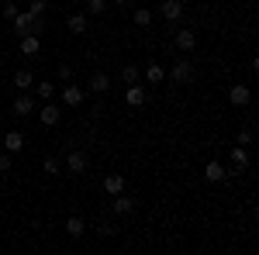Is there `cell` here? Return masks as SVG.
Masks as SVG:
<instances>
[{
	"mask_svg": "<svg viewBox=\"0 0 259 255\" xmlns=\"http://www.w3.org/2000/svg\"><path fill=\"white\" fill-rule=\"evenodd\" d=\"M11 24H14V35H18V38H24V35H38V38H41V31H45V21H41V18H31L28 11H24V14H18Z\"/></svg>",
	"mask_w": 259,
	"mask_h": 255,
	"instance_id": "obj_1",
	"label": "cell"
},
{
	"mask_svg": "<svg viewBox=\"0 0 259 255\" xmlns=\"http://www.w3.org/2000/svg\"><path fill=\"white\" fill-rule=\"evenodd\" d=\"M166 79H173V83H190V79H194V62L190 59H177L173 69H166Z\"/></svg>",
	"mask_w": 259,
	"mask_h": 255,
	"instance_id": "obj_2",
	"label": "cell"
},
{
	"mask_svg": "<svg viewBox=\"0 0 259 255\" xmlns=\"http://www.w3.org/2000/svg\"><path fill=\"white\" fill-rule=\"evenodd\" d=\"M159 18L169 21V24H177L183 18V0H162L159 4Z\"/></svg>",
	"mask_w": 259,
	"mask_h": 255,
	"instance_id": "obj_3",
	"label": "cell"
},
{
	"mask_svg": "<svg viewBox=\"0 0 259 255\" xmlns=\"http://www.w3.org/2000/svg\"><path fill=\"white\" fill-rule=\"evenodd\" d=\"M11 111H14L18 118H28V114H35V111H38V104H35L31 93H18V100L11 104Z\"/></svg>",
	"mask_w": 259,
	"mask_h": 255,
	"instance_id": "obj_4",
	"label": "cell"
},
{
	"mask_svg": "<svg viewBox=\"0 0 259 255\" xmlns=\"http://www.w3.org/2000/svg\"><path fill=\"white\" fill-rule=\"evenodd\" d=\"M66 169H69L73 176H83V173L90 169V159H87V152H69V156H66Z\"/></svg>",
	"mask_w": 259,
	"mask_h": 255,
	"instance_id": "obj_5",
	"label": "cell"
},
{
	"mask_svg": "<svg viewBox=\"0 0 259 255\" xmlns=\"http://www.w3.org/2000/svg\"><path fill=\"white\" fill-rule=\"evenodd\" d=\"M66 28H69L73 35H87V31H90V18H87L83 11H73V14L66 18Z\"/></svg>",
	"mask_w": 259,
	"mask_h": 255,
	"instance_id": "obj_6",
	"label": "cell"
},
{
	"mask_svg": "<svg viewBox=\"0 0 259 255\" xmlns=\"http://www.w3.org/2000/svg\"><path fill=\"white\" fill-rule=\"evenodd\" d=\"M104 193H111V196H118V193H124L128 190V179L121 176V173H111V176H104Z\"/></svg>",
	"mask_w": 259,
	"mask_h": 255,
	"instance_id": "obj_7",
	"label": "cell"
},
{
	"mask_svg": "<svg viewBox=\"0 0 259 255\" xmlns=\"http://www.w3.org/2000/svg\"><path fill=\"white\" fill-rule=\"evenodd\" d=\"M59 118H62V111L56 107V104H41V107H38V121L45 124V128H56Z\"/></svg>",
	"mask_w": 259,
	"mask_h": 255,
	"instance_id": "obj_8",
	"label": "cell"
},
{
	"mask_svg": "<svg viewBox=\"0 0 259 255\" xmlns=\"http://www.w3.org/2000/svg\"><path fill=\"white\" fill-rule=\"evenodd\" d=\"M0 145H4V152L18 156L21 148H24V135L21 131H7V135H0Z\"/></svg>",
	"mask_w": 259,
	"mask_h": 255,
	"instance_id": "obj_9",
	"label": "cell"
},
{
	"mask_svg": "<svg viewBox=\"0 0 259 255\" xmlns=\"http://www.w3.org/2000/svg\"><path fill=\"white\" fill-rule=\"evenodd\" d=\"M87 86H90V93L104 97V93L111 90V76H107V73H90V83H87Z\"/></svg>",
	"mask_w": 259,
	"mask_h": 255,
	"instance_id": "obj_10",
	"label": "cell"
},
{
	"mask_svg": "<svg viewBox=\"0 0 259 255\" xmlns=\"http://www.w3.org/2000/svg\"><path fill=\"white\" fill-rule=\"evenodd\" d=\"M59 100H62V104H66V107H80L83 100H87V93H83L80 86H62Z\"/></svg>",
	"mask_w": 259,
	"mask_h": 255,
	"instance_id": "obj_11",
	"label": "cell"
},
{
	"mask_svg": "<svg viewBox=\"0 0 259 255\" xmlns=\"http://www.w3.org/2000/svg\"><path fill=\"white\" fill-rule=\"evenodd\" d=\"M142 76H145L149 86H159V83H166V69H162L159 62H152V66H145V69H142Z\"/></svg>",
	"mask_w": 259,
	"mask_h": 255,
	"instance_id": "obj_12",
	"label": "cell"
},
{
	"mask_svg": "<svg viewBox=\"0 0 259 255\" xmlns=\"http://www.w3.org/2000/svg\"><path fill=\"white\" fill-rule=\"evenodd\" d=\"M173 45H177L180 52H190V48H197V35H194L190 28H183V31H177V38H173Z\"/></svg>",
	"mask_w": 259,
	"mask_h": 255,
	"instance_id": "obj_13",
	"label": "cell"
},
{
	"mask_svg": "<svg viewBox=\"0 0 259 255\" xmlns=\"http://www.w3.org/2000/svg\"><path fill=\"white\" fill-rule=\"evenodd\" d=\"M66 235L69 238H83L87 235V221H83L80 214H69L66 217Z\"/></svg>",
	"mask_w": 259,
	"mask_h": 255,
	"instance_id": "obj_14",
	"label": "cell"
},
{
	"mask_svg": "<svg viewBox=\"0 0 259 255\" xmlns=\"http://www.w3.org/2000/svg\"><path fill=\"white\" fill-rule=\"evenodd\" d=\"M249 97H252V93H249V86H232V90H228V104H232V107H245V104H249Z\"/></svg>",
	"mask_w": 259,
	"mask_h": 255,
	"instance_id": "obj_15",
	"label": "cell"
},
{
	"mask_svg": "<svg viewBox=\"0 0 259 255\" xmlns=\"http://www.w3.org/2000/svg\"><path fill=\"white\" fill-rule=\"evenodd\" d=\"M111 211H114V214H132V211H135V200L128 193H118L111 200Z\"/></svg>",
	"mask_w": 259,
	"mask_h": 255,
	"instance_id": "obj_16",
	"label": "cell"
},
{
	"mask_svg": "<svg viewBox=\"0 0 259 255\" xmlns=\"http://www.w3.org/2000/svg\"><path fill=\"white\" fill-rule=\"evenodd\" d=\"M14 86H18L21 93H28V90L35 86V73H31V69H18V73H14Z\"/></svg>",
	"mask_w": 259,
	"mask_h": 255,
	"instance_id": "obj_17",
	"label": "cell"
},
{
	"mask_svg": "<svg viewBox=\"0 0 259 255\" xmlns=\"http://www.w3.org/2000/svg\"><path fill=\"white\" fill-rule=\"evenodd\" d=\"M225 176H228V173H225V166H221V162H214V159L204 166V179H207V183H221Z\"/></svg>",
	"mask_w": 259,
	"mask_h": 255,
	"instance_id": "obj_18",
	"label": "cell"
},
{
	"mask_svg": "<svg viewBox=\"0 0 259 255\" xmlns=\"http://www.w3.org/2000/svg\"><path fill=\"white\" fill-rule=\"evenodd\" d=\"M18 48L24 52V56H38L41 38H38V35H24V38H18Z\"/></svg>",
	"mask_w": 259,
	"mask_h": 255,
	"instance_id": "obj_19",
	"label": "cell"
},
{
	"mask_svg": "<svg viewBox=\"0 0 259 255\" xmlns=\"http://www.w3.org/2000/svg\"><path fill=\"white\" fill-rule=\"evenodd\" d=\"M232 166H235V173H242V169H249V148H242V145H235V148H232Z\"/></svg>",
	"mask_w": 259,
	"mask_h": 255,
	"instance_id": "obj_20",
	"label": "cell"
},
{
	"mask_svg": "<svg viewBox=\"0 0 259 255\" xmlns=\"http://www.w3.org/2000/svg\"><path fill=\"white\" fill-rule=\"evenodd\" d=\"M124 100H128V107H142L145 104V86H128V93H124Z\"/></svg>",
	"mask_w": 259,
	"mask_h": 255,
	"instance_id": "obj_21",
	"label": "cell"
},
{
	"mask_svg": "<svg viewBox=\"0 0 259 255\" xmlns=\"http://www.w3.org/2000/svg\"><path fill=\"white\" fill-rule=\"evenodd\" d=\"M139 76H142V69H139V66H132V62L121 69V79H124V86H135V83H139Z\"/></svg>",
	"mask_w": 259,
	"mask_h": 255,
	"instance_id": "obj_22",
	"label": "cell"
},
{
	"mask_svg": "<svg viewBox=\"0 0 259 255\" xmlns=\"http://www.w3.org/2000/svg\"><path fill=\"white\" fill-rule=\"evenodd\" d=\"M35 97L38 100H52L56 97V86H52L49 79H41V83H35Z\"/></svg>",
	"mask_w": 259,
	"mask_h": 255,
	"instance_id": "obj_23",
	"label": "cell"
},
{
	"mask_svg": "<svg viewBox=\"0 0 259 255\" xmlns=\"http://www.w3.org/2000/svg\"><path fill=\"white\" fill-rule=\"evenodd\" d=\"M152 18H156V14H152V11H149V7H139V11H135V14H132V21H135V24H139V28H149V24H152Z\"/></svg>",
	"mask_w": 259,
	"mask_h": 255,
	"instance_id": "obj_24",
	"label": "cell"
},
{
	"mask_svg": "<svg viewBox=\"0 0 259 255\" xmlns=\"http://www.w3.org/2000/svg\"><path fill=\"white\" fill-rule=\"evenodd\" d=\"M104 7H107V0H87V18H97V14H104Z\"/></svg>",
	"mask_w": 259,
	"mask_h": 255,
	"instance_id": "obj_25",
	"label": "cell"
},
{
	"mask_svg": "<svg viewBox=\"0 0 259 255\" xmlns=\"http://www.w3.org/2000/svg\"><path fill=\"white\" fill-rule=\"evenodd\" d=\"M41 166H45V173H49V176H59V169H62V162H59V159H52V156H45Z\"/></svg>",
	"mask_w": 259,
	"mask_h": 255,
	"instance_id": "obj_26",
	"label": "cell"
},
{
	"mask_svg": "<svg viewBox=\"0 0 259 255\" xmlns=\"http://www.w3.org/2000/svg\"><path fill=\"white\" fill-rule=\"evenodd\" d=\"M45 7H49V0H31L28 14H31V18H41V14H45Z\"/></svg>",
	"mask_w": 259,
	"mask_h": 255,
	"instance_id": "obj_27",
	"label": "cell"
},
{
	"mask_svg": "<svg viewBox=\"0 0 259 255\" xmlns=\"http://www.w3.org/2000/svg\"><path fill=\"white\" fill-rule=\"evenodd\" d=\"M252 138H256V135H252V128H242V131H239V141H235V145L249 148V145H252Z\"/></svg>",
	"mask_w": 259,
	"mask_h": 255,
	"instance_id": "obj_28",
	"label": "cell"
},
{
	"mask_svg": "<svg viewBox=\"0 0 259 255\" xmlns=\"http://www.w3.org/2000/svg\"><path fill=\"white\" fill-rule=\"evenodd\" d=\"M11 166H14V156L11 152H0V173H11Z\"/></svg>",
	"mask_w": 259,
	"mask_h": 255,
	"instance_id": "obj_29",
	"label": "cell"
},
{
	"mask_svg": "<svg viewBox=\"0 0 259 255\" xmlns=\"http://www.w3.org/2000/svg\"><path fill=\"white\" fill-rule=\"evenodd\" d=\"M18 14H21V11H18V4H14V0H7V4H4V18H11V21H14Z\"/></svg>",
	"mask_w": 259,
	"mask_h": 255,
	"instance_id": "obj_30",
	"label": "cell"
},
{
	"mask_svg": "<svg viewBox=\"0 0 259 255\" xmlns=\"http://www.w3.org/2000/svg\"><path fill=\"white\" fill-rule=\"evenodd\" d=\"M56 76H59V79H62V83H66V79L73 76V69H69V66H66V62H62L59 69H56Z\"/></svg>",
	"mask_w": 259,
	"mask_h": 255,
	"instance_id": "obj_31",
	"label": "cell"
},
{
	"mask_svg": "<svg viewBox=\"0 0 259 255\" xmlns=\"http://www.w3.org/2000/svg\"><path fill=\"white\" fill-rule=\"evenodd\" d=\"M114 4H118V7H128V4H132V0H114Z\"/></svg>",
	"mask_w": 259,
	"mask_h": 255,
	"instance_id": "obj_32",
	"label": "cell"
},
{
	"mask_svg": "<svg viewBox=\"0 0 259 255\" xmlns=\"http://www.w3.org/2000/svg\"><path fill=\"white\" fill-rule=\"evenodd\" d=\"M0 152H4V145H0Z\"/></svg>",
	"mask_w": 259,
	"mask_h": 255,
	"instance_id": "obj_33",
	"label": "cell"
},
{
	"mask_svg": "<svg viewBox=\"0 0 259 255\" xmlns=\"http://www.w3.org/2000/svg\"><path fill=\"white\" fill-rule=\"evenodd\" d=\"M83 4H87V0H83Z\"/></svg>",
	"mask_w": 259,
	"mask_h": 255,
	"instance_id": "obj_34",
	"label": "cell"
}]
</instances>
